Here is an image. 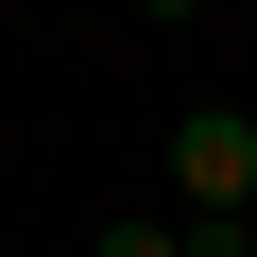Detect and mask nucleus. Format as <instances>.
<instances>
[{"instance_id":"f257e3e1","label":"nucleus","mask_w":257,"mask_h":257,"mask_svg":"<svg viewBox=\"0 0 257 257\" xmlns=\"http://www.w3.org/2000/svg\"><path fill=\"white\" fill-rule=\"evenodd\" d=\"M172 206L189 223H257V120L240 103H189L172 120Z\"/></svg>"},{"instance_id":"f03ea898","label":"nucleus","mask_w":257,"mask_h":257,"mask_svg":"<svg viewBox=\"0 0 257 257\" xmlns=\"http://www.w3.org/2000/svg\"><path fill=\"white\" fill-rule=\"evenodd\" d=\"M189 257H257V223H189Z\"/></svg>"},{"instance_id":"7ed1b4c3","label":"nucleus","mask_w":257,"mask_h":257,"mask_svg":"<svg viewBox=\"0 0 257 257\" xmlns=\"http://www.w3.org/2000/svg\"><path fill=\"white\" fill-rule=\"evenodd\" d=\"M138 18H172V35H189V18H206V0H138Z\"/></svg>"}]
</instances>
